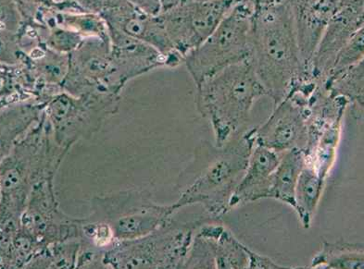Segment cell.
Returning <instances> with one entry per match:
<instances>
[{
    "mask_svg": "<svg viewBox=\"0 0 364 269\" xmlns=\"http://www.w3.org/2000/svg\"><path fill=\"white\" fill-rule=\"evenodd\" d=\"M67 150L52 137L44 116L0 161V229L16 232L31 190L38 180L54 177Z\"/></svg>",
    "mask_w": 364,
    "mask_h": 269,
    "instance_id": "6da1fadb",
    "label": "cell"
},
{
    "mask_svg": "<svg viewBox=\"0 0 364 269\" xmlns=\"http://www.w3.org/2000/svg\"><path fill=\"white\" fill-rule=\"evenodd\" d=\"M326 180L311 165L306 163L296 183L295 210L304 229H310L322 197Z\"/></svg>",
    "mask_w": 364,
    "mask_h": 269,
    "instance_id": "44dd1931",
    "label": "cell"
},
{
    "mask_svg": "<svg viewBox=\"0 0 364 269\" xmlns=\"http://www.w3.org/2000/svg\"><path fill=\"white\" fill-rule=\"evenodd\" d=\"M24 18L14 0H0V29L19 33Z\"/></svg>",
    "mask_w": 364,
    "mask_h": 269,
    "instance_id": "f1b7e54d",
    "label": "cell"
},
{
    "mask_svg": "<svg viewBox=\"0 0 364 269\" xmlns=\"http://www.w3.org/2000/svg\"><path fill=\"white\" fill-rule=\"evenodd\" d=\"M43 109L44 105L36 102H21L0 108V161L41 121Z\"/></svg>",
    "mask_w": 364,
    "mask_h": 269,
    "instance_id": "d6986e66",
    "label": "cell"
},
{
    "mask_svg": "<svg viewBox=\"0 0 364 269\" xmlns=\"http://www.w3.org/2000/svg\"><path fill=\"white\" fill-rule=\"evenodd\" d=\"M291 15L304 72L324 29L341 7V0H284Z\"/></svg>",
    "mask_w": 364,
    "mask_h": 269,
    "instance_id": "5bb4252c",
    "label": "cell"
},
{
    "mask_svg": "<svg viewBox=\"0 0 364 269\" xmlns=\"http://www.w3.org/2000/svg\"><path fill=\"white\" fill-rule=\"evenodd\" d=\"M24 57L26 53L21 50L19 35L0 29V63L17 65L23 62Z\"/></svg>",
    "mask_w": 364,
    "mask_h": 269,
    "instance_id": "83f0119b",
    "label": "cell"
},
{
    "mask_svg": "<svg viewBox=\"0 0 364 269\" xmlns=\"http://www.w3.org/2000/svg\"><path fill=\"white\" fill-rule=\"evenodd\" d=\"M114 78L119 90L122 91L132 79L166 67V57L161 52L120 31L109 28Z\"/></svg>",
    "mask_w": 364,
    "mask_h": 269,
    "instance_id": "9a60e30c",
    "label": "cell"
},
{
    "mask_svg": "<svg viewBox=\"0 0 364 269\" xmlns=\"http://www.w3.org/2000/svg\"><path fill=\"white\" fill-rule=\"evenodd\" d=\"M244 1L250 2L255 10H259V9L274 7V6L282 4L284 0H244Z\"/></svg>",
    "mask_w": 364,
    "mask_h": 269,
    "instance_id": "1f68e13d",
    "label": "cell"
},
{
    "mask_svg": "<svg viewBox=\"0 0 364 269\" xmlns=\"http://www.w3.org/2000/svg\"><path fill=\"white\" fill-rule=\"evenodd\" d=\"M81 240L57 241L43 247L26 268H76Z\"/></svg>",
    "mask_w": 364,
    "mask_h": 269,
    "instance_id": "cb8c5ba5",
    "label": "cell"
},
{
    "mask_svg": "<svg viewBox=\"0 0 364 269\" xmlns=\"http://www.w3.org/2000/svg\"><path fill=\"white\" fill-rule=\"evenodd\" d=\"M121 94L94 91L82 96L61 92L44 104L55 143L69 151L79 141L90 139L112 115L118 112Z\"/></svg>",
    "mask_w": 364,
    "mask_h": 269,
    "instance_id": "52a82bcc",
    "label": "cell"
},
{
    "mask_svg": "<svg viewBox=\"0 0 364 269\" xmlns=\"http://www.w3.org/2000/svg\"><path fill=\"white\" fill-rule=\"evenodd\" d=\"M280 154L255 145L250 155L244 175L230 200V210L261 199H268L269 192Z\"/></svg>",
    "mask_w": 364,
    "mask_h": 269,
    "instance_id": "e0dca14e",
    "label": "cell"
},
{
    "mask_svg": "<svg viewBox=\"0 0 364 269\" xmlns=\"http://www.w3.org/2000/svg\"><path fill=\"white\" fill-rule=\"evenodd\" d=\"M310 110L289 97L274 105L267 121L254 128L256 145L282 154L289 150L304 151L308 143V121Z\"/></svg>",
    "mask_w": 364,
    "mask_h": 269,
    "instance_id": "7c38bea8",
    "label": "cell"
},
{
    "mask_svg": "<svg viewBox=\"0 0 364 269\" xmlns=\"http://www.w3.org/2000/svg\"><path fill=\"white\" fill-rule=\"evenodd\" d=\"M247 256H249V265L247 268L250 269H278L287 268L277 264L273 259L269 258L268 256L259 255L257 252H254L252 249L247 247Z\"/></svg>",
    "mask_w": 364,
    "mask_h": 269,
    "instance_id": "f546056e",
    "label": "cell"
},
{
    "mask_svg": "<svg viewBox=\"0 0 364 269\" xmlns=\"http://www.w3.org/2000/svg\"><path fill=\"white\" fill-rule=\"evenodd\" d=\"M186 1H191V0H186Z\"/></svg>",
    "mask_w": 364,
    "mask_h": 269,
    "instance_id": "e575fe53",
    "label": "cell"
},
{
    "mask_svg": "<svg viewBox=\"0 0 364 269\" xmlns=\"http://www.w3.org/2000/svg\"><path fill=\"white\" fill-rule=\"evenodd\" d=\"M344 1H347V0H341V3Z\"/></svg>",
    "mask_w": 364,
    "mask_h": 269,
    "instance_id": "836d02e7",
    "label": "cell"
},
{
    "mask_svg": "<svg viewBox=\"0 0 364 269\" xmlns=\"http://www.w3.org/2000/svg\"><path fill=\"white\" fill-rule=\"evenodd\" d=\"M363 23L364 0L341 2V7L323 31L308 72L317 80L324 82L336 55L355 33L363 29Z\"/></svg>",
    "mask_w": 364,
    "mask_h": 269,
    "instance_id": "4fadbf2b",
    "label": "cell"
},
{
    "mask_svg": "<svg viewBox=\"0 0 364 269\" xmlns=\"http://www.w3.org/2000/svg\"><path fill=\"white\" fill-rule=\"evenodd\" d=\"M207 219L182 222L171 218L137 239L116 241L102 253V268H183L198 226Z\"/></svg>",
    "mask_w": 364,
    "mask_h": 269,
    "instance_id": "5b68a950",
    "label": "cell"
},
{
    "mask_svg": "<svg viewBox=\"0 0 364 269\" xmlns=\"http://www.w3.org/2000/svg\"><path fill=\"white\" fill-rule=\"evenodd\" d=\"M100 16L109 28L120 31L125 35L146 43L166 57L177 52L159 14L154 16L146 13L127 0H122L117 5L104 11Z\"/></svg>",
    "mask_w": 364,
    "mask_h": 269,
    "instance_id": "2e32d148",
    "label": "cell"
},
{
    "mask_svg": "<svg viewBox=\"0 0 364 269\" xmlns=\"http://www.w3.org/2000/svg\"><path fill=\"white\" fill-rule=\"evenodd\" d=\"M363 54L364 33L363 29H362L355 33L353 38L350 39V41L336 55L334 63H333L332 68L330 70L327 78L356 65L360 61H363Z\"/></svg>",
    "mask_w": 364,
    "mask_h": 269,
    "instance_id": "484cf974",
    "label": "cell"
},
{
    "mask_svg": "<svg viewBox=\"0 0 364 269\" xmlns=\"http://www.w3.org/2000/svg\"><path fill=\"white\" fill-rule=\"evenodd\" d=\"M305 164V155L302 150L293 149L280 154V160L274 170L269 199L287 204L295 209L296 183Z\"/></svg>",
    "mask_w": 364,
    "mask_h": 269,
    "instance_id": "ffe728a7",
    "label": "cell"
},
{
    "mask_svg": "<svg viewBox=\"0 0 364 269\" xmlns=\"http://www.w3.org/2000/svg\"><path fill=\"white\" fill-rule=\"evenodd\" d=\"M364 248L363 244L323 243L322 249L311 259V268L363 269Z\"/></svg>",
    "mask_w": 364,
    "mask_h": 269,
    "instance_id": "603a6c76",
    "label": "cell"
},
{
    "mask_svg": "<svg viewBox=\"0 0 364 269\" xmlns=\"http://www.w3.org/2000/svg\"><path fill=\"white\" fill-rule=\"evenodd\" d=\"M183 268L216 269L212 244L198 231L193 236Z\"/></svg>",
    "mask_w": 364,
    "mask_h": 269,
    "instance_id": "4316f807",
    "label": "cell"
},
{
    "mask_svg": "<svg viewBox=\"0 0 364 269\" xmlns=\"http://www.w3.org/2000/svg\"><path fill=\"white\" fill-rule=\"evenodd\" d=\"M256 145L254 129L245 131L222 148L206 169L173 203L178 211L183 207L200 204L208 218L219 220L230 211V200L237 187Z\"/></svg>",
    "mask_w": 364,
    "mask_h": 269,
    "instance_id": "277c9868",
    "label": "cell"
},
{
    "mask_svg": "<svg viewBox=\"0 0 364 269\" xmlns=\"http://www.w3.org/2000/svg\"><path fill=\"white\" fill-rule=\"evenodd\" d=\"M63 90L75 97L94 91L121 94L115 82L109 38H85L70 54Z\"/></svg>",
    "mask_w": 364,
    "mask_h": 269,
    "instance_id": "8fae6325",
    "label": "cell"
},
{
    "mask_svg": "<svg viewBox=\"0 0 364 269\" xmlns=\"http://www.w3.org/2000/svg\"><path fill=\"white\" fill-rule=\"evenodd\" d=\"M254 13L250 2L237 0L212 35L186 55L183 64L196 85L229 66L252 60Z\"/></svg>",
    "mask_w": 364,
    "mask_h": 269,
    "instance_id": "8992f818",
    "label": "cell"
},
{
    "mask_svg": "<svg viewBox=\"0 0 364 269\" xmlns=\"http://www.w3.org/2000/svg\"><path fill=\"white\" fill-rule=\"evenodd\" d=\"M127 1L134 7L154 16L160 14L161 11L160 0H127Z\"/></svg>",
    "mask_w": 364,
    "mask_h": 269,
    "instance_id": "4dcf8cb0",
    "label": "cell"
},
{
    "mask_svg": "<svg viewBox=\"0 0 364 269\" xmlns=\"http://www.w3.org/2000/svg\"><path fill=\"white\" fill-rule=\"evenodd\" d=\"M196 87L198 111L212 125L217 148L247 131L254 104L267 97L252 60L229 66Z\"/></svg>",
    "mask_w": 364,
    "mask_h": 269,
    "instance_id": "7a4b0ae2",
    "label": "cell"
},
{
    "mask_svg": "<svg viewBox=\"0 0 364 269\" xmlns=\"http://www.w3.org/2000/svg\"><path fill=\"white\" fill-rule=\"evenodd\" d=\"M178 212L173 204L155 203L146 192L125 190L94 197L88 219L106 223L116 241L137 239L161 227Z\"/></svg>",
    "mask_w": 364,
    "mask_h": 269,
    "instance_id": "ba28073f",
    "label": "cell"
},
{
    "mask_svg": "<svg viewBox=\"0 0 364 269\" xmlns=\"http://www.w3.org/2000/svg\"><path fill=\"white\" fill-rule=\"evenodd\" d=\"M186 1V0H160L161 11L170 10Z\"/></svg>",
    "mask_w": 364,
    "mask_h": 269,
    "instance_id": "d6a6232c",
    "label": "cell"
},
{
    "mask_svg": "<svg viewBox=\"0 0 364 269\" xmlns=\"http://www.w3.org/2000/svg\"><path fill=\"white\" fill-rule=\"evenodd\" d=\"M82 219L60 210L54 189V177L38 180L33 186L20 220V229L39 246L57 241L80 239Z\"/></svg>",
    "mask_w": 364,
    "mask_h": 269,
    "instance_id": "9c48e42d",
    "label": "cell"
},
{
    "mask_svg": "<svg viewBox=\"0 0 364 269\" xmlns=\"http://www.w3.org/2000/svg\"><path fill=\"white\" fill-rule=\"evenodd\" d=\"M237 0H191L160 16L174 50L186 55L200 47L230 11Z\"/></svg>",
    "mask_w": 364,
    "mask_h": 269,
    "instance_id": "30bf717a",
    "label": "cell"
},
{
    "mask_svg": "<svg viewBox=\"0 0 364 269\" xmlns=\"http://www.w3.org/2000/svg\"><path fill=\"white\" fill-rule=\"evenodd\" d=\"M205 220L197 229L212 244L216 268L245 269L249 265L247 246L218 220Z\"/></svg>",
    "mask_w": 364,
    "mask_h": 269,
    "instance_id": "ac0fdd59",
    "label": "cell"
},
{
    "mask_svg": "<svg viewBox=\"0 0 364 269\" xmlns=\"http://www.w3.org/2000/svg\"><path fill=\"white\" fill-rule=\"evenodd\" d=\"M252 60L256 75L274 105L287 96L304 72L291 15L284 1L255 10Z\"/></svg>",
    "mask_w": 364,
    "mask_h": 269,
    "instance_id": "3957f363",
    "label": "cell"
},
{
    "mask_svg": "<svg viewBox=\"0 0 364 269\" xmlns=\"http://www.w3.org/2000/svg\"><path fill=\"white\" fill-rule=\"evenodd\" d=\"M43 44L58 53L70 55L84 41V36L75 31L59 26L47 27L41 24Z\"/></svg>",
    "mask_w": 364,
    "mask_h": 269,
    "instance_id": "d4e9b609",
    "label": "cell"
},
{
    "mask_svg": "<svg viewBox=\"0 0 364 269\" xmlns=\"http://www.w3.org/2000/svg\"><path fill=\"white\" fill-rule=\"evenodd\" d=\"M323 87L331 96L347 100L348 108L353 110L355 117L362 118L364 96L363 61L343 72L330 76L324 81Z\"/></svg>",
    "mask_w": 364,
    "mask_h": 269,
    "instance_id": "7402d4cb",
    "label": "cell"
}]
</instances>
